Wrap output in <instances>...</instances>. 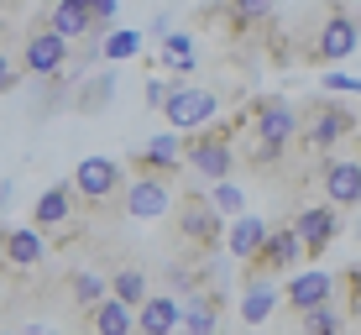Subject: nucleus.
Instances as JSON below:
<instances>
[{
  "label": "nucleus",
  "mask_w": 361,
  "mask_h": 335,
  "mask_svg": "<svg viewBox=\"0 0 361 335\" xmlns=\"http://www.w3.org/2000/svg\"><path fill=\"white\" fill-rule=\"evenodd\" d=\"M262 241H267V220L262 215H235V220H226V252H220V257H231V262H252V257L262 252Z\"/></svg>",
  "instance_id": "nucleus-14"
},
{
  "label": "nucleus",
  "mask_w": 361,
  "mask_h": 335,
  "mask_svg": "<svg viewBox=\"0 0 361 335\" xmlns=\"http://www.w3.org/2000/svg\"><path fill=\"white\" fill-rule=\"evenodd\" d=\"M136 335H178V299L147 293V304L136 309Z\"/></svg>",
  "instance_id": "nucleus-17"
},
{
  "label": "nucleus",
  "mask_w": 361,
  "mask_h": 335,
  "mask_svg": "<svg viewBox=\"0 0 361 335\" xmlns=\"http://www.w3.org/2000/svg\"><path fill=\"white\" fill-rule=\"evenodd\" d=\"M0 335H16V330H0Z\"/></svg>",
  "instance_id": "nucleus-35"
},
{
  "label": "nucleus",
  "mask_w": 361,
  "mask_h": 335,
  "mask_svg": "<svg viewBox=\"0 0 361 335\" xmlns=\"http://www.w3.org/2000/svg\"><path fill=\"white\" fill-rule=\"evenodd\" d=\"M283 309L278 283H241V325H267Z\"/></svg>",
  "instance_id": "nucleus-18"
},
{
  "label": "nucleus",
  "mask_w": 361,
  "mask_h": 335,
  "mask_svg": "<svg viewBox=\"0 0 361 335\" xmlns=\"http://www.w3.org/2000/svg\"><path fill=\"white\" fill-rule=\"evenodd\" d=\"M110 95H116V79L105 73V79H90L84 95H73V105H79V110H99V105H110Z\"/></svg>",
  "instance_id": "nucleus-27"
},
{
  "label": "nucleus",
  "mask_w": 361,
  "mask_h": 335,
  "mask_svg": "<svg viewBox=\"0 0 361 335\" xmlns=\"http://www.w3.org/2000/svg\"><path fill=\"white\" fill-rule=\"evenodd\" d=\"M68 183L90 209H105L110 200H121V189H126V163H116V157H84Z\"/></svg>",
  "instance_id": "nucleus-7"
},
{
  "label": "nucleus",
  "mask_w": 361,
  "mask_h": 335,
  "mask_svg": "<svg viewBox=\"0 0 361 335\" xmlns=\"http://www.w3.org/2000/svg\"><path fill=\"white\" fill-rule=\"evenodd\" d=\"M105 283H110V299H116V304H126L131 315L147 304V293H152V288H147V272H142V267H116Z\"/></svg>",
  "instance_id": "nucleus-20"
},
{
  "label": "nucleus",
  "mask_w": 361,
  "mask_h": 335,
  "mask_svg": "<svg viewBox=\"0 0 361 335\" xmlns=\"http://www.w3.org/2000/svg\"><path fill=\"white\" fill-rule=\"evenodd\" d=\"M99 53H105V63H126V58H142V32H105V42H99Z\"/></svg>",
  "instance_id": "nucleus-24"
},
{
  "label": "nucleus",
  "mask_w": 361,
  "mask_h": 335,
  "mask_svg": "<svg viewBox=\"0 0 361 335\" xmlns=\"http://www.w3.org/2000/svg\"><path fill=\"white\" fill-rule=\"evenodd\" d=\"M220 315H226V293L199 288L178 304V335H220Z\"/></svg>",
  "instance_id": "nucleus-13"
},
{
  "label": "nucleus",
  "mask_w": 361,
  "mask_h": 335,
  "mask_svg": "<svg viewBox=\"0 0 361 335\" xmlns=\"http://www.w3.org/2000/svg\"><path fill=\"white\" fill-rule=\"evenodd\" d=\"M0 252H6V226H0Z\"/></svg>",
  "instance_id": "nucleus-33"
},
{
  "label": "nucleus",
  "mask_w": 361,
  "mask_h": 335,
  "mask_svg": "<svg viewBox=\"0 0 361 335\" xmlns=\"http://www.w3.org/2000/svg\"><path fill=\"white\" fill-rule=\"evenodd\" d=\"M204 200L215 205V215H220V220H235V215H246V194L235 189L231 178H226V183H215V189H209Z\"/></svg>",
  "instance_id": "nucleus-25"
},
{
  "label": "nucleus",
  "mask_w": 361,
  "mask_h": 335,
  "mask_svg": "<svg viewBox=\"0 0 361 335\" xmlns=\"http://www.w3.org/2000/svg\"><path fill=\"white\" fill-rule=\"evenodd\" d=\"M42 257H47V241H42L32 226H27V231H6L0 267H11V272H37V267H42Z\"/></svg>",
  "instance_id": "nucleus-15"
},
{
  "label": "nucleus",
  "mask_w": 361,
  "mask_h": 335,
  "mask_svg": "<svg viewBox=\"0 0 361 335\" xmlns=\"http://www.w3.org/2000/svg\"><path fill=\"white\" fill-rule=\"evenodd\" d=\"M173 215V236H178V246H189V262H220V252H226V220L215 215V205L204 200V194L183 189V200L168 209Z\"/></svg>",
  "instance_id": "nucleus-2"
},
{
  "label": "nucleus",
  "mask_w": 361,
  "mask_h": 335,
  "mask_svg": "<svg viewBox=\"0 0 361 335\" xmlns=\"http://www.w3.org/2000/svg\"><path fill=\"white\" fill-rule=\"evenodd\" d=\"M131 168H136V178H163V183H173L183 173V142L173 131L152 136L147 147H136V152H131Z\"/></svg>",
  "instance_id": "nucleus-10"
},
{
  "label": "nucleus",
  "mask_w": 361,
  "mask_h": 335,
  "mask_svg": "<svg viewBox=\"0 0 361 335\" xmlns=\"http://www.w3.org/2000/svg\"><path fill=\"white\" fill-rule=\"evenodd\" d=\"M288 226H293V236H298V246H304V262H319V257L341 241V209H330V205H304V209H293Z\"/></svg>",
  "instance_id": "nucleus-8"
},
{
  "label": "nucleus",
  "mask_w": 361,
  "mask_h": 335,
  "mask_svg": "<svg viewBox=\"0 0 361 335\" xmlns=\"http://www.w3.org/2000/svg\"><path fill=\"white\" fill-rule=\"evenodd\" d=\"M356 246H361V220H356Z\"/></svg>",
  "instance_id": "nucleus-34"
},
{
  "label": "nucleus",
  "mask_w": 361,
  "mask_h": 335,
  "mask_svg": "<svg viewBox=\"0 0 361 335\" xmlns=\"http://www.w3.org/2000/svg\"><path fill=\"white\" fill-rule=\"evenodd\" d=\"M121 209H126L131 220H163L173 209V183H163V178H131L126 189H121Z\"/></svg>",
  "instance_id": "nucleus-12"
},
{
  "label": "nucleus",
  "mask_w": 361,
  "mask_h": 335,
  "mask_svg": "<svg viewBox=\"0 0 361 335\" xmlns=\"http://www.w3.org/2000/svg\"><path fill=\"white\" fill-rule=\"evenodd\" d=\"M356 42H361V21L341 6V0H330L325 21H319V32H314V42L304 47V58L314 68H335V63H345V58H356Z\"/></svg>",
  "instance_id": "nucleus-4"
},
{
  "label": "nucleus",
  "mask_w": 361,
  "mask_h": 335,
  "mask_svg": "<svg viewBox=\"0 0 361 335\" xmlns=\"http://www.w3.org/2000/svg\"><path fill=\"white\" fill-rule=\"evenodd\" d=\"M16 335H58L53 325H27V330H16Z\"/></svg>",
  "instance_id": "nucleus-32"
},
{
  "label": "nucleus",
  "mask_w": 361,
  "mask_h": 335,
  "mask_svg": "<svg viewBox=\"0 0 361 335\" xmlns=\"http://www.w3.org/2000/svg\"><path fill=\"white\" fill-rule=\"evenodd\" d=\"M16 84H21V68L11 63L6 53H0V95H11V90H16Z\"/></svg>",
  "instance_id": "nucleus-31"
},
{
  "label": "nucleus",
  "mask_w": 361,
  "mask_h": 335,
  "mask_svg": "<svg viewBox=\"0 0 361 335\" xmlns=\"http://www.w3.org/2000/svg\"><path fill=\"white\" fill-rule=\"evenodd\" d=\"M298 335H345V309L341 304H325V309L298 315Z\"/></svg>",
  "instance_id": "nucleus-22"
},
{
  "label": "nucleus",
  "mask_w": 361,
  "mask_h": 335,
  "mask_svg": "<svg viewBox=\"0 0 361 335\" xmlns=\"http://www.w3.org/2000/svg\"><path fill=\"white\" fill-rule=\"evenodd\" d=\"M335 304V278L330 272H293L288 283H283V309L288 315H309V309H325Z\"/></svg>",
  "instance_id": "nucleus-11"
},
{
  "label": "nucleus",
  "mask_w": 361,
  "mask_h": 335,
  "mask_svg": "<svg viewBox=\"0 0 361 335\" xmlns=\"http://www.w3.org/2000/svg\"><path fill=\"white\" fill-rule=\"evenodd\" d=\"M361 142V116L351 105H341L335 95H309L304 105H298V136H293V152L309 157V168L319 163V157H335L345 152V147Z\"/></svg>",
  "instance_id": "nucleus-1"
},
{
  "label": "nucleus",
  "mask_w": 361,
  "mask_h": 335,
  "mask_svg": "<svg viewBox=\"0 0 361 335\" xmlns=\"http://www.w3.org/2000/svg\"><path fill=\"white\" fill-rule=\"evenodd\" d=\"M325 95H356V100H361V79H345V73H325Z\"/></svg>",
  "instance_id": "nucleus-30"
},
{
  "label": "nucleus",
  "mask_w": 361,
  "mask_h": 335,
  "mask_svg": "<svg viewBox=\"0 0 361 335\" xmlns=\"http://www.w3.org/2000/svg\"><path fill=\"white\" fill-rule=\"evenodd\" d=\"M314 178H319V189H325L330 209H361V142L345 147V152H335V157H319Z\"/></svg>",
  "instance_id": "nucleus-5"
},
{
  "label": "nucleus",
  "mask_w": 361,
  "mask_h": 335,
  "mask_svg": "<svg viewBox=\"0 0 361 335\" xmlns=\"http://www.w3.org/2000/svg\"><path fill=\"white\" fill-rule=\"evenodd\" d=\"M335 293L345 299V315L361 319V267H356V262L345 267V272H335Z\"/></svg>",
  "instance_id": "nucleus-26"
},
{
  "label": "nucleus",
  "mask_w": 361,
  "mask_h": 335,
  "mask_svg": "<svg viewBox=\"0 0 361 335\" xmlns=\"http://www.w3.org/2000/svg\"><path fill=\"white\" fill-rule=\"evenodd\" d=\"M68 288H73V304L90 315L94 304H105L110 299V283L99 278V272H68Z\"/></svg>",
  "instance_id": "nucleus-23"
},
{
  "label": "nucleus",
  "mask_w": 361,
  "mask_h": 335,
  "mask_svg": "<svg viewBox=\"0 0 361 335\" xmlns=\"http://www.w3.org/2000/svg\"><path fill=\"white\" fill-rule=\"evenodd\" d=\"M68 58H73V42H63V37L47 32V27H37L21 42V73H32V79H63Z\"/></svg>",
  "instance_id": "nucleus-9"
},
{
  "label": "nucleus",
  "mask_w": 361,
  "mask_h": 335,
  "mask_svg": "<svg viewBox=\"0 0 361 335\" xmlns=\"http://www.w3.org/2000/svg\"><path fill=\"white\" fill-rule=\"evenodd\" d=\"M79 194H73V183H47L42 194H37L32 205V231L37 236H53V246L63 252L68 241H79Z\"/></svg>",
  "instance_id": "nucleus-3"
},
{
  "label": "nucleus",
  "mask_w": 361,
  "mask_h": 335,
  "mask_svg": "<svg viewBox=\"0 0 361 335\" xmlns=\"http://www.w3.org/2000/svg\"><path fill=\"white\" fill-rule=\"evenodd\" d=\"M116 11H121V0H90V16H94V32H105L110 21H116Z\"/></svg>",
  "instance_id": "nucleus-29"
},
{
  "label": "nucleus",
  "mask_w": 361,
  "mask_h": 335,
  "mask_svg": "<svg viewBox=\"0 0 361 335\" xmlns=\"http://www.w3.org/2000/svg\"><path fill=\"white\" fill-rule=\"evenodd\" d=\"M215 116H220V95L209 84H173V95L163 100V121L173 126V136L204 131Z\"/></svg>",
  "instance_id": "nucleus-6"
},
{
  "label": "nucleus",
  "mask_w": 361,
  "mask_h": 335,
  "mask_svg": "<svg viewBox=\"0 0 361 335\" xmlns=\"http://www.w3.org/2000/svg\"><path fill=\"white\" fill-rule=\"evenodd\" d=\"M157 63L173 73V84H189V73H194V63H199L194 37H189V32H168L163 47H157Z\"/></svg>",
  "instance_id": "nucleus-19"
},
{
  "label": "nucleus",
  "mask_w": 361,
  "mask_h": 335,
  "mask_svg": "<svg viewBox=\"0 0 361 335\" xmlns=\"http://www.w3.org/2000/svg\"><path fill=\"white\" fill-rule=\"evenodd\" d=\"M90 325H94V335H136V315H131L126 304L105 299V304L90 309Z\"/></svg>",
  "instance_id": "nucleus-21"
},
{
  "label": "nucleus",
  "mask_w": 361,
  "mask_h": 335,
  "mask_svg": "<svg viewBox=\"0 0 361 335\" xmlns=\"http://www.w3.org/2000/svg\"><path fill=\"white\" fill-rule=\"evenodd\" d=\"M168 95H173V79H147V84H142V100H147V110H163Z\"/></svg>",
  "instance_id": "nucleus-28"
},
{
  "label": "nucleus",
  "mask_w": 361,
  "mask_h": 335,
  "mask_svg": "<svg viewBox=\"0 0 361 335\" xmlns=\"http://www.w3.org/2000/svg\"><path fill=\"white\" fill-rule=\"evenodd\" d=\"M47 32H58L63 42H79V37H90V32H94L90 0H53V6H47Z\"/></svg>",
  "instance_id": "nucleus-16"
}]
</instances>
